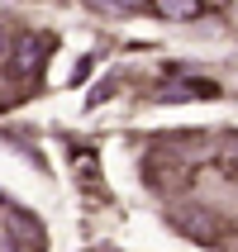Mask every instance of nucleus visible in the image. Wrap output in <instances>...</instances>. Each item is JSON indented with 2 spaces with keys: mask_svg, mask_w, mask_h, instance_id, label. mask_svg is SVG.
Returning <instances> with one entry per match:
<instances>
[{
  "mask_svg": "<svg viewBox=\"0 0 238 252\" xmlns=\"http://www.w3.org/2000/svg\"><path fill=\"white\" fill-rule=\"evenodd\" d=\"M176 228L196 243H219V228H214L210 214H176Z\"/></svg>",
  "mask_w": 238,
  "mask_h": 252,
  "instance_id": "obj_4",
  "label": "nucleus"
},
{
  "mask_svg": "<svg viewBox=\"0 0 238 252\" xmlns=\"http://www.w3.org/2000/svg\"><path fill=\"white\" fill-rule=\"evenodd\" d=\"M91 10H100V14H134L143 5V0H86Z\"/></svg>",
  "mask_w": 238,
  "mask_h": 252,
  "instance_id": "obj_5",
  "label": "nucleus"
},
{
  "mask_svg": "<svg viewBox=\"0 0 238 252\" xmlns=\"http://www.w3.org/2000/svg\"><path fill=\"white\" fill-rule=\"evenodd\" d=\"M48 53H53V43L43 38V33H19V38H14V48L5 53L10 81H34V76L43 71V62H48Z\"/></svg>",
  "mask_w": 238,
  "mask_h": 252,
  "instance_id": "obj_1",
  "label": "nucleus"
},
{
  "mask_svg": "<svg viewBox=\"0 0 238 252\" xmlns=\"http://www.w3.org/2000/svg\"><path fill=\"white\" fill-rule=\"evenodd\" d=\"M5 248L10 252H43V228L29 219V214H19L10 228H5Z\"/></svg>",
  "mask_w": 238,
  "mask_h": 252,
  "instance_id": "obj_2",
  "label": "nucleus"
},
{
  "mask_svg": "<svg viewBox=\"0 0 238 252\" xmlns=\"http://www.w3.org/2000/svg\"><path fill=\"white\" fill-rule=\"evenodd\" d=\"M153 10L171 24H191V19L205 14V0H153Z\"/></svg>",
  "mask_w": 238,
  "mask_h": 252,
  "instance_id": "obj_3",
  "label": "nucleus"
},
{
  "mask_svg": "<svg viewBox=\"0 0 238 252\" xmlns=\"http://www.w3.org/2000/svg\"><path fill=\"white\" fill-rule=\"evenodd\" d=\"M0 105H5V100H0Z\"/></svg>",
  "mask_w": 238,
  "mask_h": 252,
  "instance_id": "obj_7",
  "label": "nucleus"
},
{
  "mask_svg": "<svg viewBox=\"0 0 238 252\" xmlns=\"http://www.w3.org/2000/svg\"><path fill=\"white\" fill-rule=\"evenodd\" d=\"M10 53V33H5V29H0V57Z\"/></svg>",
  "mask_w": 238,
  "mask_h": 252,
  "instance_id": "obj_6",
  "label": "nucleus"
}]
</instances>
